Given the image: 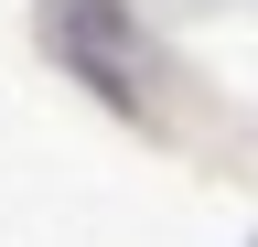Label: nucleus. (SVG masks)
Instances as JSON below:
<instances>
[{
  "instance_id": "obj_1",
  "label": "nucleus",
  "mask_w": 258,
  "mask_h": 247,
  "mask_svg": "<svg viewBox=\"0 0 258 247\" xmlns=\"http://www.w3.org/2000/svg\"><path fill=\"white\" fill-rule=\"evenodd\" d=\"M43 54H64V75L97 86L118 118H151V75H140V22L129 0H43Z\"/></svg>"
}]
</instances>
